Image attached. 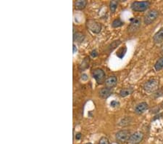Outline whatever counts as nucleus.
Listing matches in <instances>:
<instances>
[{"label":"nucleus","instance_id":"f8f14e48","mask_svg":"<svg viewBox=\"0 0 163 144\" xmlns=\"http://www.w3.org/2000/svg\"><path fill=\"white\" fill-rule=\"evenodd\" d=\"M112 93V89L108 88V87H104V88H102L99 91V95L102 98H107L108 97L110 96Z\"/></svg>","mask_w":163,"mask_h":144},{"label":"nucleus","instance_id":"0eeeda50","mask_svg":"<svg viewBox=\"0 0 163 144\" xmlns=\"http://www.w3.org/2000/svg\"><path fill=\"white\" fill-rule=\"evenodd\" d=\"M144 138V134L142 132H136L130 137L128 142L130 144H139L142 141Z\"/></svg>","mask_w":163,"mask_h":144},{"label":"nucleus","instance_id":"cd10ccee","mask_svg":"<svg viewBox=\"0 0 163 144\" xmlns=\"http://www.w3.org/2000/svg\"><path fill=\"white\" fill-rule=\"evenodd\" d=\"M86 144H92V143H86Z\"/></svg>","mask_w":163,"mask_h":144},{"label":"nucleus","instance_id":"f3484780","mask_svg":"<svg viewBox=\"0 0 163 144\" xmlns=\"http://www.w3.org/2000/svg\"><path fill=\"white\" fill-rule=\"evenodd\" d=\"M123 24H124V23H123V22L122 21L120 18H117V19L114 20L113 22H112V26L113 28H118V27H120V26H123Z\"/></svg>","mask_w":163,"mask_h":144},{"label":"nucleus","instance_id":"412c9836","mask_svg":"<svg viewBox=\"0 0 163 144\" xmlns=\"http://www.w3.org/2000/svg\"><path fill=\"white\" fill-rule=\"evenodd\" d=\"M99 144H109V140L105 137H102L100 138L99 141Z\"/></svg>","mask_w":163,"mask_h":144},{"label":"nucleus","instance_id":"a878e982","mask_svg":"<svg viewBox=\"0 0 163 144\" xmlns=\"http://www.w3.org/2000/svg\"><path fill=\"white\" fill-rule=\"evenodd\" d=\"M76 51H77V50H76V45H73V53H76Z\"/></svg>","mask_w":163,"mask_h":144},{"label":"nucleus","instance_id":"5701e85b","mask_svg":"<svg viewBox=\"0 0 163 144\" xmlns=\"http://www.w3.org/2000/svg\"><path fill=\"white\" fill-rule=\"evenodd\" d=\"M91 55H92V57H94V58H96L97 56V52L96 50H93L92 52V53H91Z\"/></svg>","mask_w":163,"mask_h":144},{"label":"nucleus","instance_id":"aec40b11","mask_svg":"<svg viewBox=\"0 0 163 144\" xmlns=\"http://www.w3.org/2000/svg\"><path fill=\"white\" fill-rule=\"evenodd\" d=\"M130 120H131V119L128 118V117H126V118L123 119V120H121V122H120L119 125H121V126H125V125H129L130 122H130Z\"/></svg>","mask_w":163,"mask_h":144},{"label":"nucleus","instance_id":"f03ea898","mask_svg":"<svg viewBox=\"0 0 163 144\" xmlns=\"http://www.w3.org/2000/svg\"><path fill=\"white\" fill-rule=\"evenodd\" d=\"M150 6L149 1H134L131 4V9L135 12H144L147 10Z\"/></svg>","mask_w":163,"mask_h":144},{"label":"nucleus","instance_id":"dca6fc26","mask_svg":"<svg viewBox=\"0 0 163 144\" xmlns=\"http://www.w3.org/2000/svg\"><path fill=\"white\" fill-rule=\"evenodd\" d=\"M133 88H125L123 89L120 91V95L122 98H124V97L128 96V95H131L133 93Z\"/></svg>","mask_w":163,"mask_h":144},{"label":"nucleus","instance_id":"bb28decb","mask_svg":"<svg viewBox=\"0 0 163 144\" xmlns=\"http://www.w3.org/2000/svg\"><path fill=\"white\" fill-rule=\"evenodd\" d=\"M161 53L163 54V45H162V48H161Z\"/></svg>","mask_w":163,"mask_h":144},{"label":"nucleus","instance_id":"1a4fd4ad","mask_svg":"<svg viewBox=\"0 0 163 144\" xmlns=\"http://www.w3.org/2000/svg\"><path fill=\"white\" fill-rule=\"evenodd\" d=\"M149 106L146 102L139 103L135 108V112L137 114H142L148 109Z\"/></svg>","mask_w":163,"mask_h":144},{"label":"nucleus","instance_id":"9d476101","mask_svg":"<svg viewBox=\"0 0 163 144\" xmlns=\"http://www.w3.org/2000/svg\"><path fill=\"white\" fill-rule=\"evenodd\" d=\"M117 83V79L115 76H111L106 79L105 85L108 88H112L116 86Z\"/></svg>","mask_w":163,"mask_h":144},{"label":"nucleus","instance_id":"4468645a","mask_svg":"<svg viewBox=\"0 0 163 144\" xmlns=\"http://www.w3.org/2000/svg\"><path fill=\"white\" fill-rule=\"evenodd\" d=\"M87 4V0H78L75 4L76 6V8L77 10H83V9L85 8V7Z\"/></svg>","mask_w":163,"mask_h":144},{"label":"nucleus","instance_id":"ddd939ff","mask_svg":"<svg viewBox=\"0 0 163 144\" xmlns=\"http://www.w3.org/2000/svg\"><path fill=\"white\" fill-rule=\"evenodd\" d=\"M84 39H85V36L81 32H76L73 34V40L76 42H79V43H81V42H84Z\"/></svg>","mask_w":163,"mask_h":144},{"label":"nucleus","instance_id":"423d86ee","mask_svg":"<svg viewBox=\"0 0 163 144\" xmlns=\"http://www.w3.org/2000/svg\"><path fill=\"white\" fill-rule=\"evenodd\" d=\"M92 76L97 83L101 84L105 78V73L102 68H96L92 72Z\"/></svg>","mask_w":163,"mask_h":144},{"label":"nucleus","instance_id":"6ab92c4d","mask_svg":"<svg viewBox=\"0 0 163 144\" xmlns=\"http://www.w3.org/2000/svg\"><path fill=\"white\" fill-rule=\"evenodd\" d=\"M126 50H127V49L125 47H124V48H121L118 51H117V55L120 58H123V56L125 55V53H126Z\"/></svg>","mask_w":163,"mask_h":144},{"label":"nucleus","instance_id":"6e6552de","mask_svg":"<svg viewBox=\"0 0 163 144\" xmlns=\"http://www.w3.org/2000/svg\"><path fill=\"white\" fill-rule=\"evenodd\" d=\"M142 24V21L139 18H134L131 19V24L128 26V31L130 32H134L140 27Z\"/></svg>","mask_w":163,"mask_h":144},{"label":"nucleus","instance_id":"20e7f679","mask_svg":"<svg viewBox=\"0 0 163 144\" xmlns=\"http://www.w3.org/2000/svg\"><path fill=\"white\" fill-rule=\"evenodd\" d=\"M131 135V132H130L129 130H120L117 132V134H116V139H117L119 142L124 143L126 140H129Z\"/></svg>","mask_w":163,"mask_h":144},{"label":"nucleus","instance_id":"4be33fe9","mask_svg":"<svg viewBox=\"0 0 163 144\" xmlns=\"http://www.w3.org/2000/svg\"><path fill=\"white\" fill-rule=\"evenodd\" d=\"M119 105H120V103H119L118 101H112V102L110 103V106L113 108L117 107V106H119Z\"/></svg>","mask_w":163,"mask_h":144},{"label":"nucleus","instance_id":"a211bd4d","mask_svg":"<svg viewBox=\"0 0 163 144\" xmlns=\"http://www.w3.org/2000/svg\"><path fill=\"white\" fill-rule=\"evenodd\" d=\"M117 5H118V1H111L110 4H109V8H110V10L112 12H115L116 9H117Z\"/></svg>","mask_w":163,"mask_h":144},{"label":"nucleus","instance_id":"2eb2a0df","mask_svg":"<svg viewBox=\"0 0 163 144\" xmlns=\"http://www.w3.org/2000/svg\"><path fill=\"white\" fill-rule=\"evenodd\" d=\"M154 68L157 71H159L163 68V56L159 58L154 65Z\"/></svg>","mask_w":163,"mask_h":144},{"label":"nucleus","instance_id":"f257e3e1","mask_svg":"<svg viewBox=\"0 0 163 144\" xmlns=\"http://www.w3.org/2000/svg\"><path fill=\"white\" fill-rule=\"evenodd\" d=\"M159 87V81L156 79H151L144 84V90L148 93L156 91Z\"/></svg>","mask_w":163,"mask_h":144},{"label":"nucleus","instance_id":"393cba45","mask_svg":"<svg viewBox=\"0 0 163 144\" xmlns=\"http://www.w3.org/2000/svg\"><path fill=\"white\" fill-rule=\"evenodd\" d=\"M82 79L84 81H87L88 79V76L87 74H83L82 75Z\"/></svg>","mask_w":163,"mask_h":144},{"label":"nucleus","instance_id":"9b49d317","mask_svg":"<svg viewBox=\"0 0 163 144\" xmlns=\"http://www.w3.org/2000/svg\"><path fill=\"white\" fill-rule=\"evenodd\" d=\"M154 42L155 44H161L163 42V28H161L153 37Z\"/></svg>","mask_w":163,"mask_h":144},{"label":"nucleus","instance_id":"39448f33","mask_svg":"<svg viewBox=\"0 0 163 144\" xmlns=\"http://www.w3.org/2000/svg\"><path fill=\"white\" fill-rule=\"evenodd\" d=\"M87 26L89 30L94 34H99L102 30L101 23H98L96 21H93V20H90L87 22Z\"/></svg>","mask_w":163,"mask_h":144},{"label":"nucleus","instance_id":"b1692460","mask_svg":"<svg viewBox=\"0 0 163 144\" xmlns=\"http://www.w3.org/2000/svg\"><path fill=\"white\" fill-rule=\"evenodd\" d=\"M81 138V133H77L76 135V140H80Z\"/></svg>","mask_w":163,"mask_h":144},{"label":"nucleus","instance_id":"7ed1b4c3","mask_svg":"<svg viewBox=\"0 0 163 144\" xmlns=\"http://www.w3.org/2000/svg\"><path fill=\"white\" fill-rule=\"evenodd\" d=\"M159 16V12L157 10H151L147 12L144 17V23L146 25H149L153 23Z\"/></svg>","mask_w":163,"mask_h":144}]
</instances>
